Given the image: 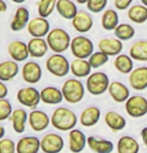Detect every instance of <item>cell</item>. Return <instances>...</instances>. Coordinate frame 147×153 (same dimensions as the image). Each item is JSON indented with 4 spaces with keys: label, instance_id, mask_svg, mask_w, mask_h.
Returning a JSON list of instances; mask_svg holds the SVG:
<instances>
[{
    "label": "cell",
    "instance_id": "5b68a950",
    "mask_svg": "<svg viewBox=\"0 0 147 153\" xmlns=\"http://www.w3.org/2000/svg\"><path fill=\"white\" fill-rule=\"evenodd\" d=\"M47 71L55 77H64L70 71V63L62 53H53L46 59Z\"/></svg>",
    "mask_w": 147,
    "mask_h": 153
},
{
    "label": "cell",
    "instance_id": "f546056e",
    "mask_svg": "<svg viewBox=\"0 0 147 153\" xmlns=\"http://www.w3.org/2000/svg\"><path fill=\"white\" fill-rule=\"evenodd\" d=\"M117 153H139L140 146L138 141L129 135L120 137L117 142Z\"/></svg>",
    "mask_w": 147,
    "mask_h": 153
},
{
    "label": "cell",
    "instance_id": "d6986e66",
    "mask_svg": "<svg viewBox=\"0 0 147 153\" xmlns=\"http://www.w3.org/2000/svg\"><path fill=\"white\" fill-rule=\"evenodd\" d=\"M29 55L32 58H42L49 50L48 43L44 37H32L27 42Z\"/></svg>",
    "mask_w": 147,
    "mask_h": 153
},
{
    "label": "cell",
    "instance_id": "f35d334b",
    "mask_svg": "<svg viewBox=\"0 0 147 153\" xmlns=\"http://www.w3.org/2000/svg\"><path fill=\"white\" fill-rule=\"evenodd\" d=\"M108 0H88L86 2L87 9L92 13H100L105 10Z\"/></svg>",
    "mask_w": 147,
    "mask_h": 153
},
{
    "label": "cell",
    "instance_id": "44dd1931",
    "mask_svg": "<svg viewBox=\"0 0 147 153\" xmlns=\"http://www.w3.org/2000/svg\"><path fill=\"white\" fill-rule=\"evenodd\" d=\"M108 93L110 97L117 103L126 102V100L130 97V90L124 83L120 81L110 82L108 87Z\"/></svg>",
    "mask_w": 147,
    "mask_h": 153
},
{
    "label": "cell",
    "instance_id": "7bdbcfd3",
    "mask_svg": "<svg viewBox=\"0 0 147 153\" xmlns=\"http://www.w3.org/2000/svg\"><path fill=\"white\" fill-rule=\"evenodd\" d=\"M140 135H141V139L143 141V144L147 148V127L142 128V130L140 132Z\"/></svg>",
    "mask_w": 147,
    "mask_h": 153
},
{
    "label": "cell",
    "instance_id": "8992f818",
    "mask_svg": "<svg viewBox=\"0 0 147 153\" xmlns=\"http://www.w3.org/2000/svg\"><path fill=\"white\" fill-rule=\"evenodd\" d=\"M70 50L72 55L75 58L88 59L94 52V45L88 37L78 35L71 39Z\"/></svg>",
    "mask_w": 147,
    "mask_h": 153
},
{
    "label": "cell",
    "instance_id": "ac0fdd59",
    "mask_svg": "<svg viewBox=\"0 0 147 153\" xmlns=\"http://www.w3.org/2000/svg\"><path fill=\"white\" fill-rule=\"evenodd\" d=\"M41 144L36 136H23L16 143V153H38Z\"/></svg>",
    "mask_w": 147,
    "mask_h": 153
},
{
    "label": "cell",
    "instance_id": "836d02e7",
    "mask_svg": "<svg viewBox=\"0 0 147 153\" xmlns=\"http://www.w3.org/2000/svg\"><path fill=\"white\" fill-rule=\"evenodd\" d=\"M113 64L115 69L122 74H129L133 70V59L127 54L120 53L119 55L115 56Z\"/></svg>",
    "mask_w": 147,
    "mask_h": 153
},
{
    "label": "cell",
    "instance_id": "ffe728a7",
    "mask_svg": "<svg viewBox=\"0 0 147 153\" xmlns=\"http://www.w3.org/2000/svg\"><path fill=\"white\" fill-rule=\"evenodd\" d=\"M30 21V13L26 7L20 6L16 9L12 20L10 22V29L14 32L23 30L27 27Z\"/></svg>",
    "mask_w": 147,
    "mask_h": 153
},
{
    "label": "cell",
    "instance_id": "6da1fadb",
    "mask_svg": "<svg viewBox=\"0 0 147 153\" xmlns=\"http://www.w3.org/2000/svg\"><path fill=\"white\" fill-rule=\"evenodd\" d=\"M51 125L59 131H70L76 126L78 118L75 112L67 107H57L50 117Z\"/></svg>",
    "mask_w": 147,
    "mask_h": 153
},
{
    "label": "cell",
    "instance_id": "c3c4849f",
    "mask_svg": "<svg viewBox=\"0 0 147 153\" xmlns=\"http://www.w3.org/2000/svg\"><path fill=\"white\" fill-rule=\"evenodd\" d=\"M141 3H142L143 5H145V6L147 7V0H140Z\"/></svg>",
    "mask_w": 147,
    "mask_h": 153
},
{
    "label": "cell",
    "instance_id": "d4e9b609",
    "mask_svg": "<svg viewBox=\"0 0 147 153\" xmlns=\"http://www.w3.org/2000/svg\"><path fill=\"white\" fill-rule=\"evenodd\" d=\"M11 123H12L13 130L18 134H21L25 131L26 123L28 122V113L23 108L14 109L10 116Z\"/></svg>",
    "mask_w": 147,
    "mask_h": 153
},
{
    "label": "cell",
    "instance_id": "5bb4252c",
    "mask_svg": "<svg viewBox=\"0 0 147 153\" xmlns=\"http://www.w3.org/2000/svg\"><path fill=\"white\" fill-rule=\"evenodd\" d=\"M98 49L105 53L106 55L117 56L122 52L123 43L120 39L116 37H108V38H102L98 42Z\"/></svg>",
    "mask_w": 147,
    "mask_h": 153
},
{
    "label": "cell",
    "instance_id": "bcb514c9",
    "mask_svg": "<svg viewBox=\"0 0 147 153\" xmlns=\"http://www.w3.org/2000/svg\"><path fill=\"white\" fill-rule=\"evenodd\" d=\"M12 2L14 3H17V4H20V3H23V2H25L26 0H11Z\"/></svg>",
    "mask_w": 147,
    "mask_h": 153
},
{
    "label": "cell",
    "instance_id": "b9f144b4",
    "mask_svg": "<svg viewBox=\"0 0 147 153\" xmlns=\"http://www.w3.org/2000/svg\"><path fill=\"white\" fill-rule=\"evenodd\" d=\"M7 95H8V87L4 83V81L0 80V99L1 98H6Z\"/></svg>",
    "mask_w": 147,
    "mask_h": 153
},
{
    "label": "cell",
    "instance_id": "2e32d148",
    "mask_svg": "<svg viewBox=\"0 0 147 153\" xmlns=\"http://www.w3.org/2000/svg\"><path fill=\"white\" fill-rule=\"evenodd\" d=\"M71 23L74 29L79 33H87L93 27V19L90 14L84 10H78Z\"/></svg>",
    "mask_w": 147,
    "mask_h": 153
},
{
    "label": "cell",
    "instance_id": "4fadbf2b",
    "mask_svg": "<svg viewBox=\"0 0 147 153\" xmlns=\"http://www.w3.org/2000/svg\"><path fill=\"white\" fill-rule=\"evenodd\" d=\"M128 81L130 87L136 91H142L147 88V66H140L129 73Z\"/></svg>",
    "mask_w": 147,
    "mask_h": 153
},
{
    "label": "cell",
    "instance_id": "d590c367",
    "mask_svg": "<svg viewBox=\"0 0 147 153\" xmlns=\"http://www.w3.org/2000/svg\"><path fill=\"white\" fill-rule=\"evenodd\" d=\"M57 0H39L37 3V11L39 16L47 18L56 9Z\"/></svg>",
    "mask_w": 147,
    "mask_h": 153
},
{
    "label": "cell",
    "instance_id": "3957f363",
    "mask_svg": "<svg viewBox=\"0 0 147 153\" xmlns=\"http://www.w3.org/2000/svg\"><path fill=\"white\" fill-rule=\"evenodd\" d=\"M61 91L64 100L70 104L80 102L85 95V87L83 83L77 78H69L62 84Z\"/></svg>",
    "mask_w": 147,
    "mask_h": 153
},
{
    "label": "cell",
    "instance_id": "cb8c5ba5",
    "mask_svg": "<svg viewBox=\"0 0 147 153\" xmlns=\"http://www.w3.org/2000/svg\"><path fill=\"white\" fill-rule=\"evenodd\" d=\"M19 73L18 62L11 60H5L0 62V80L4 82L11 81Z\"/></svg>",
    "mask_w": 147,
    "mask_h": 153
},
{
    "label": "cell",
    "instance_id": "f6af8a7d",
    "mask_svg": "<svg viewBox=\"0 0 147 153\" xmlns=\"http://www.w3.org/2000/svg\"><path fill=\"white\" fill-rule=\"evenodd\" d=\"M4 136H5V127L0 124V139L4 138Z\"/></svg>",
    "mask_w": 147,
    "mask_h": 153
},
{
    "label": "cell",
    "instance_id": "83f0119b",
    "mask_svg": "<svg viewBox=\"0 0 147 153\" xmlns=\"http://www.w3.org/2000/svg\"><path fill=\"white\" fill-rule=\"evenodd\" d=\"M104 121L109 128L111 129L113 132H118L121 131L125 128L126 126V119L122 116L120 113L110 110L108 112H106L105 116H104Z\"/></svg>",
    "mask_w": 147,
    "mask_h": 153
},
{
    "label": "cell",
    "instance_id": "ab89813d",
    "mask_svg": "<svg viewBox=\"0 0 147 153\" xmlns=\"http://www.w3.org/2000/svg\"><path fill=\"white\" fill-rule=\"evenodd\" d=\"M0 153H16V143L9 138L0 139Z\"/></svg>",
    "mask_w": 147,
    "mask_h": 153
},
{
    "label": "cell",
    "instance_id": "484cf974",
    "mask_svg": "<svg viewBox=\"0 0 147 153\" xmlns=\"http://www.w3.org/2000/svg\"><path fill=\"white\" fill-rule=\"evenodd\" d=\"M92 67L88 59L75 58L70 62V72L76 78H84L91 74Z\"/></svg>",
    "mask_w": 147,
    "mask_h": 153
},
{
    "label": "cell",
    "instance_id": "74e56055",
    "mask_svg": "<svg viewBox=\"0 0 147 153\" xmlns=\"http://www.w3.org/2000/svg\"><path fill=\"white\" fill-rule=\"evenodd\" d=\"M12 112L13 108L10 101L6 98H1L0 99V121H4L10 118Z\"/></svg>",
    "mask_w": 147,
    "mask_h": 153
},
{
    "label": "cell",
    "instance_id": "7402d4cb",
    "mask_svg": "<svg viewBox=\"0 0 147 153\" xmlns=\"http://www.w3.org/2000/svg\"><path fill=\"white\" fill-rule=\"evenodd\" d=\"M41 102L48 105H57L64 100L61 89L54 86H46L40 91Z\"/></svg>",
    "mask_w": 147,
    "mask_h": 153
},
{
    "label": "cell",
    "instance_id": "7a4b0ae2",
    "mask_svg": "<svg viewBox=\"0 0 147 153\" xmlns=\"http://www.w3.org/2000/svg\"><path fill=\"white\" fill-rule=\"evenodd\" d=\"M49 49L54 53H63L70 48L71 38L69 33L62 28H53L46 36Z\"/></svg>",
    "mask_w": 147,
    "mask_h": 153
},
{
    "label": "cell",
    "instance_id": "ba28073f",
    "mask_svg": "<svg viewBox=\"0 0 147 153\" xmlns=\"http://www.w3.org/2000/svg\"><path fill=\"white\" fill-rule=\"evenodd\" d=\"M125 111L132 118H141L147 114V99L142 95L130 96L125 102Z\"/></svg>",
    "mask_w": 147,
    "mask_h": 153
},
{
    "label": "cell",
    "instance_id": "f1b7e54d",
    "mask_svg": "<svg viewBox=\"0 0 147 153\" xmlns=\"http://www.w3.org/2000/svg\"><path fill=\"white\" fill-rule=\"evenodd\" d=\"M56 11L62 18L72 20L78 12L76 4L72 0H57Z\"/></svg>",
    "mask_w": 147,
    "mask_h": 153
},
{
    "label": "cell",
    "instance_id": "30bf717a",
    "mask_svg": "<svg viewBox=\"0 0 147 153\" xmlns=\"http://www.w3.org/2000/svg\"><path fill=\"white\" fill-rule=\"evenodd\" d=\"M28 123L34 132H42L48 128L49 124H51V119L46 112L33 109L28 113Z\"/></svg>",
    "mask_w": 147,
    "mask_h": 153
},
{
    "label": "cell",
    "instance_id": "4dcf8cb0",
    "mask_svg": "<svg viewBox=\"0 0 147 153\" xmlns=\"http://www.w3.org/2000/svg\"><path fill=\"white\" fill-rule=\"evenodd\" d=\"M129 55L136 61H147V40L135 41L129 48Z\"/></svg>",
    "mask_w": 147,
    "mask_h": 153
},
{
    "label": "cell",
    "instance_id": "603a6c76",
    "mask_svg": "<svg viewBox=\"0 0 147 153\" xmlns=\"http://www.w3.org/2000/svg\"><path fill=\"white\" fill-rule=\"evenodd\" d=\"M101 117V111L96 106H89L83 109L80 114V124L84 127H92L96 125Z\"/></svg>",
    "mask_w": 147,
    "mask_h": 153
},
{
    "label": "cell",
    "instance_id": "7dc6e473",
    "mask_svg": "<svg viewBox=\"0 0 147 153\" xmlns=\"http://www.w3.org/2000/svg\"><path fill=\"white\" fill-rule=\"evenodd\" d=\"M78 4H86V2L88 1V0H75Z\"/></svg>",
    "mask_w": 147,
    "mask_h": 153
},
{
    "label": "cell",
    "instance_id": "8d00e7d4",
    "mask_svg": "<svg viewBox=\"0 0 147 153\" xmlns=\"http://www.w3.org/2000/svg\"><path fill=\"white\" fill-rule=\"evenodd\" d=\"M108 60H109V56L106 55L105 53H103L100 50L96 51V52H93L88 58V61L90 63L91 67L95 69L105 65L108 62Z\"/></svg>",
    "mask_w": 147,
    "mask_h": 153
},
{
    "label": "cell",
    "instance_id": "4316f807",
    "mask_svg": "<svg viewBox=\"0 0 147 153\" xmlns=\"http://www.w3.org/2000/svg\"><path fill=\"white\" fill-rule=\"evenodd\" d=\"M87 145L94 153H111L114 145L110 140L97 138L95 136L87 137Z\"/></svg>",
    "mask_w": 147,
    "mask_h": 153
},
{
    "label": "cell",
    "instance_id": "d6a6232c",
    "mask_svg": "<svg viewBox=\"0 0 147 153\" xmlns=\"http://www.w3.org/2000/svg\"><path fill=\"white\" fill-rule=\"evenodd\" d=\"M119 24V16L114 9H106L101 16V26L104 30L112 31Z\"/></svg>",
    "mask_w": 147,
    "mask_h": 153
},
{
    "label": "cell",
    "instance_id": "e0dca14e",
    "mask_svg": "<svg viewBox=\"0 0 147 153\" xmlns=\"http://www.w3.org/2000/svg\"><path fill=\"white\" fill-rule=\"evenodd\" d=\"M87 144V137L79 129L73 128L68 134V146L72 153H80Z\"/></svg>",
    "mask_w": 147,
    "mask_h": 153
},
{
    "label": "cell",
    "instance_id": "8fae6325",
    "mask_svg": "<svg viewBox=\"0 0 147 153\" xmlns=\"http://www.w3.org/2000/svg\"><path fill=\"white\" fill-rule=\"evenodd\" d=\"M27 31L32 37H45L50 31V23L41 16L30 19L27 25Z\"/></svg>",
    "mask_w": 147,
    "mask_h": 153
},
{
    "label": "cell",
    "instance_id": "60d3db41",
    "mask_svg": "<svg viewBox=\"0 0 147 153\" xmlns=\"http://www.w3.org/2000/svg\"><path fill=\"white\" fill-rule=\"evenodd\" d=\"M133 0H114V6L117 10H127Z\"/></svg>",
    "mask_w": 147,
    "mask_h": 153
},
{
    "label": "cell",
    "instance_id": "9a60e30c",
    "mask_svg": "<svg viewBox=\"0 0 147 153\" xmlns=\"http://www.w3.org/2000/svg\"><path fill=\"white\" fill-rule=\"evenodd\" d=\"M7 51L11 59L16 62L25 61L29 57L27 43H24L21 40H13L7 46Z\"/></svg>",
    "mask_w": 147,
    "mask_h": 153
},
{
    "label": "cell",
    "instance_id": "7c38bea8",
    "mask_svg": "<svg viewBox=\"0 0 147 153\" xmlns=\"http://www.w3.org/2000/svg\"><path fill=\"white\" fill-rule=\"evenodd\" d=\"M22 79L29 84H36L42 78V68L38 63L35 61H27L23 65Z\"/></svg>",
    "mask_w": 147,
    "mask_h": 153
},
{
    "label": "cell",
    "instance_id": "e575fe53",
    "mask_svg": "<svg viewBox=\"0 0 147 153\" xmlns=\"http://www.w3.org/2000/svg\"><path fill=\"white\" fill-rule=\"evenodd\" d=\"M114 35L121 41H127L133 38L135 35V28L128 23H120L115 28Z\"/></svg>",
    "mask_w": 147,
    "mask_h": 153
},
{
    "label": "cell",
    "instance_id": "52a82bcc",
    "mask_svg": "<svg viewBox=\"0 0 147 153\" xmlns=\"http://www.w3.org/2000/svg\"><path fill=\"white\" fill-rule=\"evenodd\" d=\"M16 98L18 102L24 107L29 109H36L39 103L41 102V96L40 91H38L33 86H27V87L20 88L17 91Z\"/></svg>",
    "mask_w": 147,
    "mask_h": 153
},
{
    "label": "cell",
    "instance_id": "ee69618b",
    "mask_svg": "<svg viewBox=\"0 0 147 153\" xmlns=\"http://www.w3.org/2000/svg\"><path fill=\"white\" fill-rule=\"evenodd\" d=\"M7 10V4L3 0H0V13H3Z\"/></svg>",
    "mask_w": 147,
    "mask_h": 153
},
{
    "label": "cell",
    "instance_id": "277c9868",
    "mask_svg": "<svg viewBox=\"0 0 147 153\" xmlns=\"http://www.w3.org/2000/svg\"><path fill=\"white\" fill-rule=\"evenodd\" d=\"M110 80L108 75L102 71L91 73L86 79V89L90 94L98 96L108 91Z\"/></svg>",
    "mask_w": 147,
    "mask_h": 153
},
{
    "label": "cell",
    "instance_id": "9c48e42d",
    "mask_svg": "<svg viewBox=\"0 0 147 153\" xmlns=\"http://www.w3.org/2000/svg\"><path fill=\"white\" fill-rule=\"evenodd\" d=\"M40 144L43 153H60L64 148V139L61 135L50 132L40 139Z\"/></svg>",
    "mask_w": 147,
    "mask_h": 153
},
{
    "label": "cell",
    "instance_id": "1f68e13d",
    "mask_svg": "<svg viewBox=\"0 0 147 153\" xmlns=\"http://www.w3.org/2000/svg\"><path fill=\"white\" fill-rule=\"evenodd\" d=\"M127 16L132 22L143 24L147 21V7L143 4L132 5L127 9Z\"/></svg>",
    "mask_w": 147,
    "mask_h": 153
}]
</instances>
